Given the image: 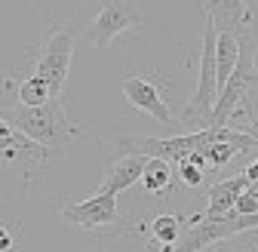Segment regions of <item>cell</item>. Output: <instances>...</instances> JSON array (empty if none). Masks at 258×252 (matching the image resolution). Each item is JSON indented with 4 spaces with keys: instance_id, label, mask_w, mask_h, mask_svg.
Instances as JSON below:
<instances>
[{
    "instance_id": "1",
    "label": "cell",
    "mask_w": 258,
    "mask_h": 252,
    "mask_svg": "<svg viewBox=\"0 0 258 252\" xmlns=\"http://www.w3.org/2000/svg\"><path fill=\"white\" fill-rule=\"evenodd\" d=\"M4 123L16 126L19 133L31 136L34 142H40L46 148H58L64 142H74L83 136V130L77 123H71L68 111L61 108V99H52L40 108H25V105L4 108Z\"/></svg>"
},
{
    "instance_id": "2",
    "label": "cell",
    "mask_w": 258,
    "mask_h": 252,
    "mask_svg": "<svg viewBox=\"0 0 258 252\" xmlns=\"http://www.w3.org/2000/svg\"><path fill=\"white\" fill-rule=\"evenodd\" d=\"M218 96H221V83H218V28L206 16L197 92L187 99V105L181 108L178 120L184 126H200V130H209V126H212V114H215V105H218Z\"/></svg>"
},
{
    "instance_id": "3",
    "label": "cell",
    "mask_w": 258,
    "mask_h": 252,
    "mask_svg": "<svg viewBox=\"0 0 258 252\" xmlns=\"http://www.w3.org/2000/svg\"><path fill=\"white\" fill-rule=\"evenodd\" d=\"M228 126H209L200 133H181V136H169V139H136V136H123L114 139V145L126 154H142V157H160L169 163H187L194 154H203L215 139H221V133Z\"/></svg>"
},
{
    "instance_id": "4",
    "label": "cell",
    "mask_w": 258,
    "mask_h": 252,
    "mask_svg": "<svg viewBox=\"0 0 258 252\" xmlns=\"http://www.w3.org/2000/svg\"><path fill=\"white\" fill-rule=\"evenodd\" d=\"M240 61L237 71L228 77V83L221 86V96L212 114V126H224L228 117L237 111V105L252 92V86H258V68H255V55H258V40L249 34V31H240Z\"/></svg>"
},
{
    "instance_id": "5",
    "label": "cell",
    "mask_w": 258,
    "mask_h": 252,
    "mask_svg": "<svg viewBox=\"0 0 258 252\" xmlns=\"http://www.w3.org/2000/svg\"><path fill=\"white\" fill-rule=\"evenodd\" d=\"M0 154H4V166H22L28 181H31L55 157V148H46V145L34 142L31 136L19 133L16 126L0 120Z\"/></svg>"
},
{
    "instance_id": "6",
    "label": "cell",
    "mask_w": 258,
    "mask_h": 252,
    "mask_svg": "<svg viewBox=\"0 0 258 252\" xmlns=\"http://www.w3.org/2000/svg\"><path fill=\"white\" fill-rule=\"evenodd\" d=\"M139 22H142V13H139L136 4H129V0H108V4L99 10V16L89 22L83 37L92 46L105 49V46L114 43V37H120L123 31H129V28H136Z\"/></svg>"
},
{
    "instance_id": "7",
    "label": "cell",
    "mask_w": 258,
    "mask_h": 252,
    "mask_svg": "<svg viewBox=\"0 0 258 252\" xmlns=\"http://www.w3.org/2000/svg\"><path fill=\"white\" fill-rule=\"evenodd\" d=\"M71 58H74V40L68 31H52L46 37L40 55H37V65L34 71L52 86V92L61 99V89H64V80H68V71H71Z\"/></svg>"
},
{
    "instance_id": "8",
    "label": "cell",
    "mask_w": 258,
    "mask_h": 252,
    "mask_svg": "<svg viewBox=\"0 0 258 252\" xmlns=\"http://www.w3.org/2000/svg\"><path fill=\"white\" fill-rule=\"evenodd\" d=\"M58 212L64 222L80 225V228H108V225L123 222L120 209H117V197H111V194H95L80 203H64Z\"/></svg>"
},
{
    "instance_id": "9",
    "label": "cell",
    "mask_w": 258,
    "mask_h": 252,
    "mask_svg": "<svg viewBox=\"0 0 258 252\" xmlns=\"http://www.w3.org/2000/svg\"><path fill=\"white\" fill-rule=\"evenodd\" d=\"M123 96H126V102L133 105L136 111L154 117L157 123H163V126L175 123L169 105L163 102V96H160V89H157L154 80H148V77H126L123 80Z\"/></svg>"
},
{
    "instance_id": "10",
    "label": "cell",
    "mask_w": 258,
    "mask_h": 252,
    "mask_svg": "<svg viewBox=\"0 0 258 252\" xmlns=\"http://www.w3.org/2000/svg\"><path fill=\"white\" fill-rule=\"evenodd\" d=\"M246 187H249V175L246 172L209 184L206 187V191H209V206H206V212H197V215L200 218H224V215H234L240 197L246 194Z\"/></svg>"
},
{
    "instance_id": "11",
    "label": "cell",
    "mask_w": 258,
    "mask_h": 252,
    "mask_svg": "<svg viewBox=\"0 0 258 252\" xmlns=\"http://www.w3.org/2000/svg\"><path fill=\"white\" fill-rule=\"evenodd\" d=\"M148 160H151V157H142V154H126V157H120V160L105 172V178H102V184H99V191H95V194H111V197H117L120 191H129L136 181H142V175L148 169Z\"/></svg>"
},
{
    "instance_id": "12",
    "label": "cell",
    "mask_w": 258,
    "mask_h": 252,
    "mask_svg": "<svg viewBox=\"0 0 258 252\" xmlns=\"http://www.w3.org/2000/svg\"><path fill=\"white\" fill-rule=\"evenodd\" d=\"M206 16L215 22L218 31H231V34H240L249 25L246 0H206Z\"/></svg>"
},
{
    "instance_id": "13",
    "label": "cell",
    "mask_w": 258,
    "mask_h": 252,
    "mask_svg": "<svg viewBox=\"0 0 258 252\" xmlns=\"http://www.w3.org/2000/svg\"><path fill=\"white\" fill-rule=\"evenodd\" d=\"M175 181H178V175L172 172V163L169 160H160V157H151L148 169L142 175V187H145V191L154 194V197H163V194H169L172 187H175Z\"/></svg>"
},
{
    "instance_id": "14",
    "label": "cell",
    "mask_w": 258,
    "mask_h": 252,
    "mask_svg": "<svg viewBox=\"0 0 258 252\" xmlns=\"http://www.w3.org/2000/svg\"><path fill=\"white\" fill-rule=\"evenodd\" d=\"M52 99H58V96H55L52 86H49L37 71L19 83V105H25V108H40V105H46V102H52Z\"/></svg>"
},
{
    "instance_id": "15",
    "label": "cell",
    "mask_w": 258,
    "mask_h": 252,
    "mask_svg": "<svg viewBox=\"0 0 258 252\" xmlns=\"http://www.w3.org/2000/svg\"><path fill=\"white\" fill-rule=\"evenodd\" d=\"M151 237H154V243H160V246H178V240H181V234H184V222L178 215H157L151 225H142Z\"/></svg>"
},
{
    "instance_id": "16",
    "label": "cell",
    "mask_w": 258,
    "mask_h": 252,
    "mask_svg": "<svg viewBox=\"0 0 258 252\" xmlns=\"http://www.w3.org/2000/svg\"><path fill=\"white\" fill-rule=\"evenodd\" d=\"M178 178L184 181V184H190V187H197V184H203V166H197V163H178Z\"/></svg>"
},
{
    "instance_id": "17",
    "label": "cell",
    "mask_w": 258,
    "mask_h": 252,
    "mask_svg": "<svg viewBox=\"0 0 258 252\" xmlns=\"http://www.w3.org/2000/svg\"><path fill=\"white\" fill-rule=\"evenodd\" d=\"M246 175H249V184H258V157L246 166Z\"/></svg>"
},
{
    "instance_id": "18",
    "label": "cell",
    "mask_w": 258,
    "mask_h": 252,
    "mask_svg": "<svg viewBox=\"0 0 258 252\" xmlns=\"http://www.w3.org/2000/svg\"><path fill=\"white\" fill-rule=\"evenodd\" d=\"M243 133H249V136H252V139L258 142V120H255V117H249V120H246V126H243Z\"/></svg>"
},
{
    "instance_id": "19",
    "label": "cell",
    "mask_w": 258,
    "mask_h": 252,
    "mask_svg": "<svg viewBox=\"0 0 258 252\" xmlns=\"http://www.w3.org/2000/svg\"><path fill=\"white\" fill-rule=\"evenodd\" d=\"M13 249V240H10V234H7V225H4V237H0V252H10Z\"/></svg>"
}]
</instances>
